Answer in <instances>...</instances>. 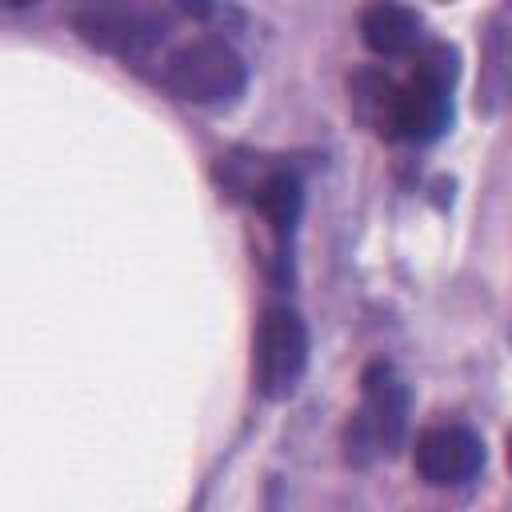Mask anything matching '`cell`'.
<instances>
[{
	"instance_id": "cell-2",
	"label": "cell",
	"mask_w": 512,
	"mask_h": 512,
	"mask_svg": "<svg viewBox=\"0 0 512 512\" xmlns=\"http://www.w3.org/2000/svg\"><path fill=\"white\" fill-rule=\"evenodd\" d=\"M164 84L192 104H228L244 92L248 68L220 36H196L164 60Z\"/></svg>"
},
{
	"instance_id": "cell-4",
	"label": "cell",
	"mask_w": 512,
	"mask_h": 512,
	"mask_svg": "<svg viewBox=\"0 0 512 512\" xmlns=\"http://www.w3.org/2000/svg\"><path fill=\"white\" fill-rule=\"evenodd\" d=\"M308 368V324L300 320L296 308L288 304H272L260 324H256V340H252V372H256V388L268 400H284L296 392V384L304 380Z\"/></svg>"
},
{
	"instance_id": "cell-10",
	"label": "cell",
	"mask_w": 512,
	"mask_h": 512,
	"mask_svg": "<svg viewBox=\"0 0 512 512\" xmlns=\"http://www.w3.org/2000/svg\"><path fill=\"white\" fill-rule=\"evenodd\" d=\"M508 468H512V436H508Z\"/></svg>"
},
{
	"instance_id": "cell-7",
	"label": "cell",
	"mask_w": 512,
	"mask_h": 512,
	"mask_svg": "<svg viewBox=\"0 0 512 512\" xmlns=\"http://www.w3.org/2000/svg\"><path fill=\"white\" fill-rule=\"evenodd\" d=\"M360 36L376 56H408L424 40V20L404 4H372L360 12Z\"/></svg>"
},
{
	"instance_id": "cell-6",
	"label": "cell",
	"mask_w": 512,
	"mask_h": 512,
	"mask_svg": "<svg viewBox=\"0 0 512 512\" xmlns=\"http://www.w3.org/2000/svg\"><path fill=\"white\" fill-rule=\"evenodd\" d=\"M412 464L420 480L436 488H456V484H468L484 468V440L464 424H436L416 436Z\"/></svg>"
},
{
	"instance_id": "cell-8",
	"label": "cell",
	"mask_w": 512,
	"mask_h": 512,
	"mask_svg": "<svg viewBox=\"0 0 512 512\" xmlns=\"http://www.w3.org/2000/svg\"><path fill=\"white\" fill-rule=\"evenodd\" d=\"M252 204L264 212L276 244H288L292 232H296V220H300V204H304V188H300V176L288 172V168H272L256 180L252 188Z\"/></svg>"
},
{
	"instance_id": "cell-1",
	"label": "cell",
	"mask_w": 512,
	"mask_h": 512,
	"mask_svg": "<svg viewBox=\"0 0 512 512\" xmlns=\"http://www.w3.org/2000/svg\"><path fill=\"white\" fill-rule=\"evenodd\" d=\"M408 432V384L392 364H368L360 380V408L348 420L344 448L352 464L392 456Z\"/></svg>"
},
{
	"instance_id": "cell-9",
	"label": "cell",
	"mask_w": 512,
	"mask_h": 512,
	"mask_svg": "<svg viewBox=\"0 0 512 512\" xmlns=\"http://www.w3.org/2000/svg\"><path fill=\"white\" fill-rule=\"evenodd\" d=\"M396 96H400V84L380 72H356L352 80V100L380 136H396Z\"/></svg>"
},
{
	"instance_id": "cell-3",
	"label": "cell",
	"mask_w": 512,
	"mask_h": 512,
	"mask_svg": "<svg viewBox=\"0 0 512 512\" xmlns=\"http://www.w3.org/2000/svg\"><path fill=\"white\" fill-rule=\"evenodd\" d=\"M452 80H456V52L444 44L424 48L396 96V136L416 144L436 140L452 120Z\"/></svg>"
},
{
	"instance_id": "cell-5",
	"label": "cell",
	"mask_w": 512,
	"mask_h": 512,
	"mask_svg": "<svg viewBox=\"0 0 512 512\" xmlns=\"http://www.w3.org/2000/svg\"><path fill=\"white\" fill-rule=\"evenodd\" d=\"M72 28L80 32L84 44L132 60L144 56L164 36V16L156 8H136V4H100L76 12Z\"/></svg>"
}]
</instances>
